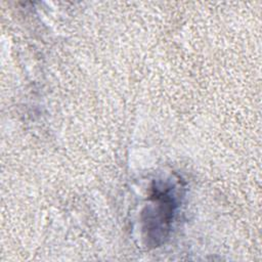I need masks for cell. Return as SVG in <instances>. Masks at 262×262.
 <instances>
[{"instance_id":"6da1fadb","label":"cell","mask_w":262,"mask_h":262,"mask_svg":"<svg viewBox=\"0 0 262 262\" xmlns=\"http://www.w3.org/2000/svg\"><path fill=\"white\" fill-rule=\"evenodd\" d=\"M151 196L154 199L152 206L147 209L148 213L144 222L146 223L148 237L156 230L155 238L157 244L158 239H162L167 234L166 232L169 229L177 202L173 193V188L167 184L161 187L156 186Z\"/></svg>"}]
</instances>
